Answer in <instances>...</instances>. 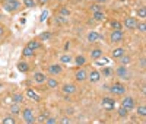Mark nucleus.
I'll return each mask as SVG.
<instances>
[{"mask_svg":"<svg viewBox=\"0 0 146 124\" xmlns=\"http://www.w3.org/2000/svg\"><path fill=\"white\" fill-rule=\"evenodd\" d=\"M3 9L9 13H15V12L21 10V2L19 0H9V2L3 3Z\"/></svg>","mask_w":146,"mask_h":124,"instance_id":"1","label":"nucleus"},{"mask_svg":"<svg viewBox=\"0 0 146 124\" xmlns=\"http://www.w3.org/2000/svg\"><path fill=\"white\" fill-rule=\"evenodd\" d=\"M115 74H117L120 79H123V80H129V79H130L129 67H127V66H123V64H120V66L115 69Z\"/></svg>","mask_w":146,"mask_h":124,"instance_id":"2","label":"nucleus"},{"mask_svg":"<svg viewBox=\"0 0 146 124\" xmlns=\"http://www.w3.org/2000/svg\"><path fill=\"white\" fill-rule=\"evenodd\" d=\"M110 91H111V93L114 95H118V96H123L126 93V86L123 83H120V82H115L111 85V88H110Z\"/></svg>","mask_w":146,"mask_h":124,"instance_id":"3","label":"nucleus"},{"mask_svg":"<svg viewBox=\"0 0 146 124\" xmlns=\"http://www.w3.org/2000/svg\"><path fill=\"white\" fill-rule=\"evenodd\" d=\"M101 107H102L105 111H113V109L115 108V101H114V98H110V96L102 98Z\"/></svg>","mask_w":146,"mask_h":124,"instance_id":"4","label":"nucleus"},{"mask_svg":"<svg viewBox=\"0 0 146 124\" xmlns=\"http://www.w3.org/2000/svg\"><path fill=\"white\" fill-rule=\"evenodd\" d=\"M21 113H22V118L25 123H28V124L35 123V115H34V111L31 108H25V109H22Z\"/></svg>","mask_w":146,"mask_h":124,"instance_id":"5","label":"nucleus"},{"mask_svg":"<svg viewBox=\"0 0 146 124\" xmlns=\"http://www.w3.org/2000/svg\"><path fill=\"white\" fill-rule=\"evenodd\" d=\"M110 40H111V42H121L124 40L123 29H113V32L110 34Z\"/></svg>","mask_w":146,"mask_h":124,"instance_id":"6","label":"nucleus"},{"mask_svg":"<svg viewBox=\"0 0 146 124\" xmlns=\"http://www.w3.org/2000/svg\"><path fill=\"white\" fill-rule=\"evenodd\" d=\"M101 72H98L96 69H94V70H91L89 73H88V80L91 82V83H98L100 80H101Z\"/></svg>","mask_w":146,"mask_h":124,"instance_id":"7","label":"nucleus"},{"mask_svg":"<svg viewBox=\"0 0 146 124\" xmlns=\"http://www.w3.org/2000/svg\"><path fill=\"white\" fill-rule=\"evenodd\" d=\"M76 91H78V88L75 83H64L62 86V92L64 95H73V93H76Z\"/></svg>","mask_w":146,"mask_h":124,"instance_id":"8","label":"nucleus"},{"mask_svg":"<svg viewBox=\"0 0 146 124\" xmlns=\"http://www.w3.org/2000/svg\"><path fill=\"white\" fill-rule=\"evenodd\" d=\"M121 105H123L124 108H127L129 111H131L136 107V101H135V98H131V96H126L123 101H121Z\"/></svg>","mask_w":146,"mask_h":124,"instance_id":"9","label":"nucleus"},{"mask_svg":"<svg viewBox=\"0 0 146 124\" xmlns=\"http://www.w3.org/2000/svg\"><path fill=\"white\" fill-rule=\"evenodd\" d=\"M136 25H137V19L136 18H133V16H129V18H126L124 19V22H123V27H126L127 29H136Z\"/></svg>","mask_w":146,"mask_h":124,"instance_id":"10","label":"nucleus"},{"mask_svg":"<svg viewBox=\"0 0 146 124\" xmlns=\"http://www.w3.org/2000/svg\"><path fill=\"white\" fill-rule=\"evenodd\" d=\"M75 79H76L78 82H85V80L88 79V72L85 70L83 67L78 69V70H76V73H75Z\"/></svg>","mask_w":146,"mask_h":124,"instance_id":"11","label":"nucleus"},{"mask_svg":"<svg viewBox=\"0 0 146 124\" xmlns=\"http://www.w3.org/2000/svg\"><path fill=\"white\" fill-rule=\"evenodd\" d=\"M63 72V67H62V64H50V66H48V73H50L51 74V76H57V74H60V73H62Z\"/></svg>","mask_w":146,"mask_h":124,"instance_id":"12","label":"nucleus"},{"mask_svg":"<svg viewBox=\"0 0 146 124\" xmlns=\"http://www.w3.org/2000/svg\"><path fill=\"white\" fill-rule=\"evenodd\" d=\"M45 80H47V74L45 73H42V72H35L34 73V82L35 83L41 85V83H45Z\"/></svg>","mask_w":146,"mask_h":124,"instance_id":"13","label":"nucleus"},{"mask_svg":"<svg viewBox=\"0 0 146 124\" xmlns=\"http://www.w3.org/2000/svg\"><path fill=\"white\" fill-rule=\"evenodd\" d=\"M25 93H27V96H28L29 99H32V101H35V102H40V101H41V96L36 93L34 89H31V88H28Z\"/></svg>","mask_w":146,"mask_h":124,"instance_id":"14","label":"nucleus"},{"mask_svg":"<svg viewBox=\"0 0 146 124\" xmlns=\"http://www.w3.org/2000/svg\"><path fill=\"white\" fill-rule=\"evenodd\" d=\"M92 21H94V22H104V21H105V13H104V10L94 12V13H92Z\"/></svg>","mask_w":146,"mask_h":124,"instance_id":"15","label":"nucleus"},{"mask_svg":"<svg viewBox=\"0 0 146 124\" xmlns=\"http://www.w3.org/2000/svg\"><path fill=\"white\" fill-rule=\"evenodd\" d=\"M86 38H88V41H89V42H96L98 40H101L102 36H101L98 32H96V31H91V32L86 35Z\"/></svg>","mask_w":146,"mask_h":124,"instance_id":"16","label":"nucleus"},{"mask_svg":"<svg viewBox=\"0 0 146 124\" xmlns=\"http://www.w3.org/2000/svg\"><path fill=\"white\" fill-rule=\"evenodd\" d=\"M123 54H126V50L123 48V47H117V48H114L113 50V53H111V57L113 58H120L121 56H123Z\"/></svg>","mask_w":146,"mask_h":124,"instance_id":"17","label":"nucleus"},{"mask_svg":"<svg viewBox=\"0 0 146 124\" xmlns=\"http://www.w3.org/2000/svg\"><path fill=\"white\" fill-rule=\"evenodd\" d=\"M45 83H47V88L48 89H56L57 86H58V80L56 78H47Z\"/></svg>","mask_w":146,"mask_h":124,"instance_id":"18","label":"nucleus"},{"mask_svg":"<svg viewBox=\"0 0 146 124\" xmlns=\"http://www.w3.org/2000/svg\"><path fill=\"white\" fill-rule=\"evenodd\" d=\"M16 69H18V72H21V73H28V72H29V64L27 63V61H19L18 66H16Z\"/></svg>","mask_w":146,"mask_h":124,"instance_id":"19","label":"nucleus"},{"mask_svg":"<svg viewBox=\"0 0 146 124\" xmlns=\"http://www.w3.org/2000/svg\"><path fill=\"white\" fill-rule=\"evenodd\" d=\"M9 113H10L12 115H18V114H21V104L12 102V105L9 107Z\"/></svg>","mask_w":146,"mask_h":124,"instance_id":"20","label":"nucleus"},{"mask_svg":"<svg viewBox=\"0 0 146 124\" xmlns=\"http://www.w3.org/2000/svg\"><path fill=\"white\" fill-rule=\"evenodd\" d=\"M118 61H120V64H123V66H129L131 63V57L129 54H123L118 58Z\"/></svg>","mask_w":146,"mask_h":124,"instance_id":"21","label":"nucleus"},{"mask_svg":"<svg viewBox=\"0 0 146 124\" xmlns=\"http://www.w3.org/2000/svg\"><path fill=\"white\" fill-rule=\"evenodd\" d=\"M100 57H102V50L101 48H94L91 51V58L92 60H98Z\"/></svg>","mask_w":146,"mask_h":124,"instance_id":"22","label":"nucleus"},{"mask_svg":"<svg viewBox=\"0 0 146 124\" xmlns=\"http://www.w3.org/2000/svg\"><path fill=\"white\" fill-rule=\"evenodd\" d=\"M12 102H15V104H22L23 102V95L21 92H16L12 95Z\"/></svg>","mask_w":146,"mask_h":124,"instance_id":"23","label":"nucleus"},{"mask_svg":"<svg viewBox=\"0 0 146 124\" xmlns=\"http://www.w3.org/2000/svg\"><path fill=\"white\" fill-rule=\"evenodd\" d=\"M27 45H28L29 48H32L34 51H35V50L41 48V41H40V40H32V41H29V42H28Z\"/></svg>","mask_w":146,"mask_h":124,"instance_id":"24","label":"nucleus"},{"mask_svg":"<svg viewBox=\"0 0 146 124\" xmlns=\"http://www.w3.org/2000/svg\"><path fill=\"white\" fill-rule=\"evenodd\" d=\"M73 61V57L70 54H63V56H60V63H63V64H69Z\"/></svg>","mask_w":146,"mask_h":124,"instance_id":"25","label":"nucleus"},{"mask_svg":"<svg viewBox=\"0 0 146 124\" xmlns=\"http://www.w3.org/2000/svg\"><path fill=\"white\" fill-rule=\"evenodd\" d=\"M34 53H35V51H34L32 48H29L28 45H27V47H23V50H22L23 57H32V56H34Z\"/></svg>","mask_w":146,"mask_h":124,"instance_id":"26","label":"nucleus"},{"mask_svg":"<svg viewBox=\"0 0 146 124\" xmlns=\"http://www.w3.org/2000/svg\"><path fill=\"white\" fill-rule=\"evenodd\" d=\"M110 25H111L113 29H123V23H121L120 21H117V19H113L111 22H110Z\"/></svg>","mask_w":146,"mask_h":124,"instance_id":"27","label":"nucleus"},{"mask_svg":"<svg viewBox=\"0 0 146 124\" xmlns=\"http://www.w3.org/2000/svg\"><path fill=\"white\" fill-rule=\"evenodd\" d=\"M117 113H118V115H120L121 118H126V117L129 115V109H127V108H124L123 105H121V107L117 109Z\"/></svg>","mask_w":146,"mask_h":124,"instance_id":"28","label":"nucleus"},{"mask_svg":"<svg viewBox=\"0 0 146 124\" xmlns=\"http://www.w3.org/2000/svg\"><path fill=\"white\" fill-rule=\"evenodd\" d=\"M51 38V32H48V31H45V32H42V34H40V36H38V40L42 42V41H48Z\"/></svg>","mask_w":146,"mask_h":124,"instance_id":"29","label":"nucleus"},{"mask_svg":"<svg viewBox=\"0 0 146 124\" xmlns=\"http://www.w3.org/2000/svg\"><path fill=\"white\" fill-rule=\"evenodd\" d=\"M22 3H23V6H25V7L32 9V7L36 6V0H22Z\"/></svg>","mask_w":146,"mask_h":124,"instance_id":"30","label":"nucleus"},{"mask_svg":"<svg viewBox=\"0 0 146 124\" xmlns=\"http://www.w3.org/2000/svg\"><path fill=\"white\" fill-rule=\"evenodd\" d=\"M135 108H136L137 115H140V117H146V107H145V105H139V107H135Z\"/></svg>","mask_w":146,"mask_h":124,"instance_id":"31","label":"nucleus"},{"mask_svg":"<svg viewBox=\"0 0 146 124\" xmlns=\"http://www.w3.org/2000/svg\"><path fill=\"white\" fill-rule=\"evenodd\" d=\"M58 15H62V16H66V18H69L70 16V10L66 7V6H62L58 9Z\"/></svg>","mask_w":146,"mask_h":124,"instance_id":"32","label":"nucleus"},{"mask_svg":"<svg viewBox=\"0 0 146 124\" xmlns=\"http://www.w3.org/2000/svg\"><path fill=\"white\" fill-rule=\"evenodd\" d=\"M56 23L57 25H66L67 23V18L66 16H62V15H57L56 16Z\"/></svg>","mask_w":146,"mask_h":124,"instance_id":"33","label":"nucleus"},{"mask_svg":"<svg viewBox=\"0 0 146 124\" xmlns=\"http://www.w3.org/2000/svg\"><path fill=\"white\" fill-rule=\"evenodd\" d=\"M136 13H137V16H139L140 19H145V18H146V7H145V6L139 7V9L136 10Z\"/></svg>","mask_w":146,"mask_h":124,"instance_id":"34","label":"nucleus"},{"mask_svg":"<svg viewBox=\"0 0 146 124\" xmlns=\"http://www.w3.org/2000/svg\"><path fill=\"white\" fill-rule=\"evenodd\" d=\"M95 64L96 66H107L108 64V58H104V56H102L98 60H95Z\"/></svg>","mask_w":146,"mask_h":124,"instance_id":"35","label":"nucleus"},{"mask_svg":"<svg viewBox=\"0 0 146 124\" xmlns=\"http://www.w3.org/2000/svg\"><path fill=\"white\" fill-rule=\"evenodd\" d=\"M136 29H137L140 34H145V32H146V23H145V22H137Z\"/></svg>","mask_w":146,"mask_h":124,"instance_id":"36","label":"nucleus"},{"mask_svg":"<svg viewBox=\"0 0 146 124\" xmlns=\"http://www.w3.org/2000/svg\"><path fill=\"white\" fill-rule=\"evenodd\" d=\"M89 10L92 12V13H94V12H100V10H102V6L100 3H94V5L89 6Z\"/></svg>","mask_w":146,"mask_h":124,"instance_id":"37","label":"nucleus"},{"mask_svg":"<svg viewBox=\"0 0 146 124\" xmlns=\"http://www.w3.org/2000/svg\"><path fill=\"white\" fill-rule=\"evenodd\" d=\"M2 123H3V124H15L16 120L13 118V115H9V117H5V118L2 120Z\"/></svg>","mask_w":146,"mask_h":124,"instance_id":"38","label":"nucleus"},{"mask_svg":"<svg viewBox=\"0 0 146 124\" xmlns=\"http://www.w3.org/2000/svg\"><path fill=\"white\" fill-rule=\"evenodd\" d=\"M75 61H76L78 66H83L85 63H86V58H85L83 56H78V57L75 58Z\"/></svg>","mask_w":146,"mask_h":124,"instance_id":"39","label":"nucleus"},{"mask_svg":"<svg viewBox=\"0 0 146 124\" xmlns=\"http://www.w3.org/2000/svg\"><path fill=\"white\" fill-rule=\"evenodd\" d=\"M48 113H42L41 115H38V118H35V121H38V123H45V120L48 118Z\"/></svg>","mask_w":146,"mask_h":124,"instance_id":"40","label":"nucleus"},{"mask_svg":"<svg viewBox=\"0 0 146 124\" xmlns=\"http://www.w3.org/2000/svg\"><path fill=\"white\" fill-rule=\"evenodd\" d=\"M102 74H104V76H111L113 70L110 69V67H104V69H102Z\"/></svg>","mask_w":146,"mask_h":124,"instance_id":"41","label":"nucleus"},{"mask_svg":"<svg viewBox=\"0 0 146 124\" xmlns=\"http://www.w3.org/2000/svg\"><path fill=\"white\" fill-rule=\"evenodd\" d=\"M45 123H47V124H54V123H57V118H54V117H50V115H48V118L45 120Z\"/></svg>","mask_w":146,"mask_h":124,"instance_id":"42","label":"nucleus"},{"mask_svg":"<svg viewBox=\"0 0 146 124\" xmlns=\"http://www.w3.org/2000/svg\"><path fill=\"white\" fill-rule=\"evenodd\" d=\"M47 16H48V13H47V12H42V13H41V16H40V21H41V22H44V21L47 19Z\"/></svg>","mask_w":146,"mask_h":124,"instance_id":"43","label":"nucleus"},{"mask_svg":"<svg viewBox=\"0 0 146 124\" xmlns=\"http://www.w3.org/2000/svg\"><path fill=\"white\" fill-rule=\"evenodd\" d=\"M60 123H62V124H69V123H70V120H69L67 117H64V118L60 120Z\"/></svg>","mask_w":146,"mask_h":124,"instance_id":"44","label":"nucleus"},{"mask_svg":"<svg viewBox=\"0 0 146 124\" xmlns=\"http://www.w3.org/2000/svg\"><path fill=\"white\" fill-rule=\"evenodd\" d=\"M48 3V0H38L36 2V5H47Z\"/></svg>","mask_w":146,"mask_h":124,"instance_id":"45","label":"nucleus"},{"mask_svg":"<svg viewBox=\"0 0 146 124\" xmlns=\"http://www.w3.org/2000/svg\"><path fill=\"white\" fill-rule=\"evenodd\" d=\"M3 34H5V28L2 27V25H0V38L3 36Z\"/></svg>","mask_w":146,"mask_h":124,"instance_id":"46","label":"nucleus"},{"mask_svg":"<svg viewBox=\"0 0 146 124\" xmlns=\"http://www.w3.org/2000/svg\"><path fill=\"white\" fill-rule=\"evenodd\" d=\"M140 67H142V69H145V58H142V60H140Z\"/></svg>","mask_w":146,"mask_h":124,"instance_id":"47","label":"nucleus"},{"mask_svg":"<svg viewBox=\"0 0 146 124\" xmlns=\"http://www.w3.org/2000/svg\"><path fill=\"white\" fill-rule=\"evenodd\" d=\"M69 47H70V44H69V42H66V44H64V50H66V51L69 50Z\"/></svg>","mask_w":146,"mask_h":124,"instance_id":"48","label":"nucleus"},{"mask_svg":"<svg viewBox=\"0 0 146 124\" xmlns=\"http://www.w3.org/2000/svg\"><path fill=\"white\" fill-rule=\"evenodd\" d=\"M96 2H98V3H105L107 0H96Z\"/></svg>","mask_w":146,"mask_h":124,"instance_id":"49","label":"nucleus"},{"mask_svg":"<svg viewBox=\"0 0 146 124\" xmlns=\"http://www.w3.org/2000/svg\"><path fill=\"white\" fill-rule=\"evenodd\" d=\"M2 18H3V15H2V13H0V19H2Z\"/></svg>","mask_w":146,"mask_h":124,"instance_id":"50","label":"nucleus"},{"mask_svg":"<svg viewBox=\"0 0 146 124\" xmlns=\"http://www.w3.org/2000/svg\"><path fill=\"white\" fill-rule=\"evenodd\" d=\"M5 2H9V0H3V3H5Z\"/></svg>","mask_w":146,"mask_h":124,"instance_id":"51","label":"nucleus"},{"mask_svg":"<svg viewBox=\"0 0 146 124\" xmlns=\"http://www.w3.org/2000/svg\"><path fill=\"white\" fill-rule=\"evenodd\" d=\"M0 88H2V83H0Z\"/></svg>","mask_w":146,"mask_h":124,"instance_id":"52","label":"nucleus"}]
</instances>
